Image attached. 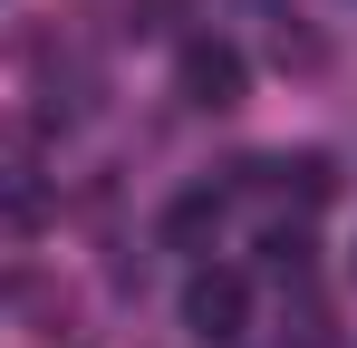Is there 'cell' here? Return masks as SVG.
<instances>
[{"label":"cell","mask_w":357,"mask_h":348,"mask_svg":"<svg viewBox=\"0 0 357 348\" xmlns=\"http://www.w3.org/2000/svg\"><path fill=\"white\" fill-rule=\"evenodd\" d=\"M183 329H193L203 348H232L241 329H251V281L222 271V261H203V271L183 281Z\"/></svg>","instance_id":"1"},{"label":"cell","mask_w":357,"mask_h":348,"mask_svg":"<svg viewBox=\"0 0 357 348\" xmlns=\"http://www.w3.org/2000/svg\"><path fill=\"white\" fill-rule=\"evenodd\" d=\"M183 107H241V78H251V68H241V49L232 39H183Z\"/></svg>","instance_id":"2"},{"label":"cell","mask_w":357,"mask_h":348,"mask_svg":"<svg viewBox=\"0 0 357 348\" xmlns=\"http://www.w3.org/2000/svg\"><path fill=\"white\" fill-rule=\"evenodd\" d=\"M222 223V194H183L174 213H165V232H174V242H193V232H213Z\"/></svg>","instance_id":"3"}]
</instances>
